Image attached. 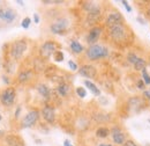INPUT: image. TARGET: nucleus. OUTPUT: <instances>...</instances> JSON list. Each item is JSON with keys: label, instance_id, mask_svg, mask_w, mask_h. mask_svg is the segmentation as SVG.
I'll use <instances>...</instances> for the list:
<instances>
[{"label": "nucleus", "instance_id": "29", "mask_svg": "<svg viewBox=\"0 0 150 146\" xmlns=\"http://www.w3.org/2000/svg\"><path fill=\"white\" fill-rule=\"evenodd\" d=\"M122 146H139V145H137L134 140H132V139H127V140H126V143H125Z\"/></svg>", "mask_w": 150, "mask_h": 146}, {"label": "nucleus", "instance_id": "25", "mask_svg": "<svg viewBox=\"0 0 150 146\" xmlns=\"http://www.w3.org/2000/svg\"><path fill=\"white\" fill-rule=\"evenodd\" d=\"M52 57H53V59H54L56 62H62V60H64V54H62L60 50H58Z\"/></svg>", "mask_w": 150, "mask_h": 146}, {"label": "nucleus", "instance_id": "39", "mask_svg": "<svg viewBox=\"0 0 150 146\" xmlns=\"http://www.w3.org/2000/svg\"><path fill=\"white\" fill-rule=\"evenodd\" d=\"M146 146H150V145H149V144H148V145H146Z\"/></svg>", "mask_w": 150, "mask_h": 146}, {"label": "nucleus", "instance_id": "27", "mask_svg": "<svg viewBox=\"0 0 150 146\" xmlns=\"http://www.w3.org/2000/svg\"><path fill=\"white\" fill-rule=\"evenodd\" d=\"M136 87H137L139 89L146 91V89H144V88H146V84H144V81H143L142 79H139V80L136 81Z\"/></svg>", "mask_w": 150, "mask_h": 146}, {"label": "nucleus", "instance_id": "8", "mask_svg": "<svg viewBox=\"0 0 150 146\" xmlns=\"http://www.w3.org/2000/svg\"><path fill=\"white\" fill-rule=\"evenodd\" d=\"M39 111L37 109H33L28 111L25 114V116L23 117L22 122H21V127L22 128H31L37 123L38 118H39Z\"/></svg>", "mask_w": 150, "mask_h": 146}, {"label": "nucleus", "instance_id": "2", "mask_svg": "<svg viewBox=\"0 0 150 146\" xmlns=\"http://www.w3.org/2000/svg\"><path fill=\"white\" fill-rule=\"evenodd\" d=\"M108 34L109 37L115 43H124L125 41H127L128 37V29L125 26V23L122 24H115L112 27H108Z\"/></svg>", "mask_w": 150, "mask_h": 146}, {"label": "nucleus", "instance_id": "33", "mask_svg": "<svg viewBox=\"0 0 150 146\" xmlns=\"http://www.w3.org/2000/svg\"><path fill=\"white\" fill-rule=\"evenodd\" d=\"M34 20H35V23H39V16H38V14H34Z\"/></svg>", "mask_w": 150, "mask_h": 146}, {"label": "nucleus", "instance_id": "7", "mask_svg": "<svg viewBox=\"0 0 150 146\" xmlns=\"http://www.w3.org/2000/svg\"><path fill=\"white\" fill-rule=\"evenodd\" d=\"M110 131H111L110 136H111V138H112L113 144H115V145H118V146H122L126 143V140H127V135H126V132L120 128V127L114 125Z\"/></svg>", "mask_w": 150, "mask_h": 146}, {"label": "nucleus", "instance_id": "16", "mask_svg": "<svg viewBox=\"0 0 150 146\" xmlns=\"http://www.w3.org/2000/svg\"><path fill=\"white\" fill-rule=\"evenodd\" d=\"M69 92H71V85L67 84V82H60V84L57 86V93H58L60 96H62V97L67 96V95L69 94Z\"/></svg>", "mask_w": 150, "mask_h": 146}, {"label": "nucleus", "instance_id": "28", "mask_svg": "<svg viewBox=\"0 0 150 146\" xmlns=\"http://www.w3.org/2000/svg\"><path fill=\"white\" fill-rule=\"evenodd\" d=\"M68 66L71 67L72 71H76V70H77V65L75 64L73 60H68Z\"/></svg>", "mask_w": 150, "mask_h": 146}, {"label": "nucleus", "instance_id": "17", "mask_svg": "<svg viewBox=\"0 0 150 146\" xmlns=\"http://www.w3.org/2000/svg\"><path fill=\"white\" fill-rule=\"evenodd\" d=\"M6 142H7L8 146H24L23 140H22L20 137L15 136V135H9V136H7V137H6Z\"/></svg>", "mask_w": 150, "mask_h": 146}, {"label": "nucleus", "instance_id": "5", "mask_svg": "<svg viewBox=\"0 0 150 146\" xmlns=\"http://www.w3.org/2000/svg\"><path fill=\"white\" fill-rule=\"evenodd\" d=\"M15 100H16V91L13 87H7L0 93V102L6 107L13 106Z\"/></svg>", "mask_w": 150, "mask_h": 146}, {"label": "nucleus", "instance_id": "1", "mask_svg": "<svg viewBox=\"0 0 150 146\" xmlns=\"http://www.w3.org/2000/svg\"><path fill=\"white\" fill-rule=\"evenodd\" d=\"M87 59L89 60H99V59H104L108 58L110 55V50L108 47L103 45V44H94V45H89V48L84 51Z\"/></svg>", "mask_w": 150, "mask_h": 146}, {"label": "nucleus", "instance_id": "12", "mask_svg": "<svg viewBox=\"0 0 150 146\" xmlns=\"http://www.w3.org/2000/svg\"><path fill=\"white\" fill-rule=\"evenodd\" d=\"M42 116L44 118L45 122H47L49 124H53L54 121H56V111H54V108L52 106H44L43 109H42Z\"/></svg>", "mask_w": 150, "mask_h": 146}, {"label": "nucleus", "instance_id": "4", "mask_svg": "<svg viewBox=\"0 0 150 146\" xmlns=\"http://www.w3.org/2000/svg\"><path fill=\"white\" fill-rule=\"evenodd\" d=\"M69 20L65 16H60L56 19L51 24H50V30L52 34L56 35H64L67 33L68 28H69Z\"/></svg>", "mask_w": 150, "mask_h": 146}, {"label": "nucleus", "instance_id": "3", "mask_svg": "<svg viewBox=\"0 0 150 146\" xmlns=\"http://www.w3.org/2000/svg\"><path fill=\"white\" fill-rule=\"evenodd\" d=\"M28 50V43L25 39H16L11 44L9 55L14 60H20Z\"/></svg>", "mask_w": 150, "mask_h": 146}, {"label": "nucleus", "instance_id": "35", "mask_svg": "<svg viewBox=\"0 0 150 146\" xmlns=\"http://www.w3.org/2000/svg\"><path fill=\"white\" fill-rule=\"evenodd\" d=\"M98 146H112V145L109 144V143H102V144H99Z\"/></svg>", "mask_w": 150, "mask_h": 146}, {"label": "nucleus", "instance_id": "9", "mask_svg": "<svg viewBox=\"0 0 150 146\" xmlns=\"http://www.w3.org/2000/svg\"><path fill=\"white\" fill-rule=\"evenodd\" d=\"M18 19V12L12 7H1L0 8V20L6 23H13Z\"/></svg>", "mask_w": 150, "mask_h": 146}, {"label": "nucleus", "instance_id": "21", "mask_svg": "<svg viewBox=\"0 0 150 146\" xmlns=\"http://www.w3.org/2000/svg\"><path fill=\"white\" fill-rule=\"evenodd\" d=\"M133 66H134V70H135V71H140V72H142L144 69H147V60H146L144 58L140 57V58L135 62V64H134Z\"/></svg>", "mask_w": 150, "mask_h": 146}, {"label": "nucleus", "instance_id": "22", "mask_svg": "<svg viewBox=\"0 0 150 146\" xmlns=\"http://www.w3.org/2000/svg\"><path fill=\"white\" fill-rule=\"evenodd\" d=\"M141 74H142V80L144 81L146 86H147V85H150V74L148 73L147 69H144V70L141 72Z\"/></svg>", "mask_w": 150, "mask_h": 146}, {"label": "nucleus", "instance_id": "10", "mask_svg": "<svg viewBox=\"0 0 150 146\" xmlns=\"http://www.w3.org/2000/svg\"><path fill=\"white\" fill-rule=\"evenodd\" d=\"M122 23H125V20L119 11L114 9V11H111L108 13L106 19H105V24L108 27H112L115 24H122Z\"/></svg>", "mask_w": 150, "mask_h": 146}, {"label": "nucleus", "instance_id": "37", "mask_svg": "<svg viewBox=\"0 0 150 146\" xmlns=\"http://www.w3.org/2000/svg\"><path fill=\"white\" fill-rule=\"evenodd\" d=\"M16 2H18V4H20V5H23V1H20V0H18Z\"/></svg>", "mask_w": 150, "mask_h": 146}, {"label": "nucleus", "instance_id": "23", "mask_svg": "<svg viewBox=\"0 0 150 146\" xmlns=\"http://www.w3.org/2000/svg\"><path fill=\"white\" fill-rule=\"evenodd\" d=\"M139 58H140V57L136 55L135 52H129V54L127 55V60H128V63H131L133 65L135 64V62H136Z\"/></svg>", "mask_w": 150, "mask_h": 146}, {"label": "nucleus", "instance_id": "40", "mask_svg": "<svg viewBox=\"0 0 150 146\" xmlns=\"http://www.w3.org/2000/svg\"><path fill=\"white\" fill-rule=\"evenodd\" d=\"M0 2H1V1H0Z\"/></svg>", "mask_w": 150, "mask_h": 146}, {"label": "nucleus", "instance_id": "38", "mask_svg": "<svg viewBox=\"0 0 150 146\" xmlns=\"http://www.w3.org/2000/svg\"><path fill=\"white\" fill-rule=\"evenodd\" d=\"M148 122H149V123H150V118H149V120H148Z\"/></svg>", "mask_w": 150, "mask_h": 146}, {"label": "nucleus", "instance_id": "24", "mask_svg": "<svg viewBox=\"0 0 150 146\" xmlns=\"http://www.w3.org/2000/svg\"><path fill=\"white\" fill-rule=\"evenodd\" d=\"M75 92H76L77 96H79V97H81V99L86 97V95H87V91H86L83 87H77V88L75 89Z\"/></svg>", "mask_w": 150, "mask_h": 146}, {"label": "nucleus", "instance_id": "18", "mask_svg": "<svg viewBox=\"0 0 150 146\" xmlns=\"http://www.w3.org/2000/svg\"><path fill=\"white\" fill-rule=\"evenodd\" d=\"M37 92L39 93L40 96H43L44 99L49 100L51 97V89L49 88V86H46L45 84H39L37 86Z\"/></svg>", "mask_w": 150, "mask_h": 146}, {"label": "nucleus", "instance_id": "26", "mask_svg": "<svg viewBox=\"0 0 150 146\" xmlns=\"http://www.w3.org/2000/svg\"><path fill=\"white\" fill-rule=\"evenodd\" d=\"M30 23H31V19L24 18L23 20H22V22H21V26H22V28L28 29V28H29V26H30Z\"/></svg>", "mask_w": 150, "mask_h": 146}, {"label": "nucleus", "instance_id": "11", "mask_svg": "<svg viewBox=\"0 0 150 146\" xmlns=\"http://www.w3.org/2000/svg\"><path fill=\"white\" fill-rule=\"evenodd\" d=\"M102 33H103V28L100 26H95L93 28L89 29L88 34H87V37H86V41L89 45H94V44H97L99 37L102 36Z\"/></svg>", "mask_w": 150, "mask_h": 146}, {"label": "nucleus", "instance_id": "14", "mask_svg": "<svg viewBox=\"0 0 150 146\" xmlns=\"http://www.w3.org/2000/svg\"><path fill=\"white\" fill-rule=\"evenodd\" d=\"M33 75H34V73L31 70H22L18 75V80L21 84H27L28 81H30L33 79Z\"/></svg>", "mask_w": 150, "mask_h": 146}, {"label": "nucleus", "instance_id": "30", "mask_svg": "<svg viewBox=\"0 0 150 146\" xmlns=\"http://www.w3.org/2000/svg\"><path fill=\"white\" fill-rule=\"evenodd\" d=\"M121 4H122V5L125 6L126 11H127L128 13H131V12H132V7L129 6V5H128V1H125V0H122V1H121Z\"/></svg>", "mask_w": 150, "mask_h": 146}, {"label": "nucleus", "instance_id": "6", "mask_svg": "<svg viewBox=\"0 0 150 146\" xmlns=\"http://www.w3.org/2000/svg\"><path fill=\"white\" fill-rule=\"evenodd\" d=\"M59 49V44L56 41H46L42 44L40 49H39V54L43 58H50L51 56H53Z\"/></svg>", "mask_w": 150, "mask_h": 146}, {"label": "nucleus", "instance_id": "36", "mask_svg": "<svg viewBox=\"0 0 150 146\" xmlns=\"http://www.w3.org/2000/svg\"><path fill=\"white\" fill-rule=\"evenodd\" d=\"M146 13H147V15H148V16L150 18V6L148 7V8H147V12H146Z\"/></svg>", "mask_w": 150, "mask_h": 146}, {"label": "nucleus", "instance_id": "32", "mask_svg": "<svg viewBox=\"0 0 150 146\" xmlns=\"http://www.w3.org/2000/svg\"><path fill=\"white\" fill-rule=\"evenodd\" d=\"M136 20H137V21H139L141 24H144V23H146V20L142 18V16H137V19H136Z\"/></svg>", "mask_w": 150, "mask_h": 146}, {"label": "nucleus", "instance_id": "20", "mask_svg": "<svg viewBox=\"0 0 150 146\" xmlns=\"http://www.w3.org/2000/svg\"><path fill=\"white\" fill-rule=\"evenodd\" d=\"M83 84L86 85V87H87V88H89V91L91 92L94 95H96V96H99V95H100V91H99V88L95 85L93 81H90V80H87V79H86V80L83 81Z\"/></svg>", "mask_w": 150, "mask_h": 146}, {"label": "nucleus", "instance_id": "13", "mask_svg": "<svg viewBox=\"0 0 150 146\" xmlns=\"http://www.w3.org/2000/svg\"><path fill=\"white\" fill-rule=\"evenodd\" d=\"M79 73L82 77L87 78V79H94V78H96V75H97V70H96V67H94L93 65L86 64V65H82L80 67Z\"/></svg>", "mask_w": 150, "mask_h": 146}, {"label": "nucleus", "instance_id": "15", "mask_svg": "<svg viewBox=\"0 0 150 146\" xmlns=\"http://www.w3.org/2000/svg\"><path fill=\"white\" fill-rule=\"evenodd\" d=\"M69 47H71L72 52L75 54V55H81V54L84 52V48H83V45H82L79 41H76V39H71V42H69Z\"/></svg>", "mask_w": 150, "mask_h": 146}, {"label": "nucleus", "instance_id": "19", "mask_svg": "<svg viewBox=\"0 0 150 146\" xmlns=\"http://www.w3.org/2000/svg\"><path fill=\"white\" fill-rule=\"evenodd\" d=\"M111 131L110 129L106 128V127H99V128L96 130V137L97 138H100V139H105L110 136Z\"/></svg>", "mask_w": 150, "mask_h": 146}, {"label": "nucleus", "instance_id": "31", "mask_svg": "<svg viewBox=\"0 0 150 146\" xmlns=\"http://www.w3.org/2000/svg\"><path fill=\"white\" fill-rule=\"evenodd\" d=\"M143 96H144V97H147V99L150 101V91H148V89L143 91Z\"/></svg>", "mask_w": 150, "mask_h": 146}, {"label": "nucleus", "instance_id": "34", "mask_svg": "<svg viewBox=\"0 0 150 146\" xmlns=\"http://www.w3.org/2000/svg\"><path fill=\"white\" fill-rule=\"evenodd\" d=\"M64 146H72V145H71V143H69V140H68V139H66V140L64 142Z\"/></svg>", "mask_w": 150, "mask_h": 146}]
</instances>
